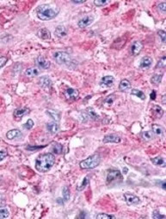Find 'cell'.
I'll return each instance as SVG.
<instances>
[{"instance_id":"cell-31","label":"cell","mask_w":166,"mask_h":219,"mask_svg":"<svg viewBox=\"0 0 166 219\" xmlns=\"http://www.w3.org/2000/svg\"><path fill=\"white\" fill-rule=\"evenodd\" d=\"M87 113H88V116L90 117L91 119L97 120L98 117H99V116L96 113V111L92 108H88L87 109Z\"/></svg>"},{"instance_id":"cell-33","label":"cell","mask_w":166,"mask_h":219,"mask_svg":"<svg viewBox=\"0 0 166 219\" xmlns=\"http://www.w3.org/2000/svg\"><path fill=\"white\" fill-rule=\"evenodd\" d=\"M63 198H64V200L66 202L68 201L70 199V191H69V188L67 186H65L63 188Z\"/></svg>"},{"instance_id":"cell-16","label":"cell","mask_w":166,"mask_h":219,"mask_svg":"<svg viewBox=\"0 0 166 219\" xmlns=\"http://www.w3.org/2000/svg\"><path fill=\"white\" fill-rule=\"evenodd\" d=\"M47 129L48 130V132H50L51 134H56L60 130V126L56 122L48 123L47 124Z\"/></svg>"},{"instance_id":"cell-36","label":"cell","mask_w":166,"mask_h":219,"mask_svg":"<svg viewBox=\"0 0 166 219\" xmlns=\"http://www.w3.org/2000/svg\"><path fill=\"white\" fill-rule=\"evenodd\" d=\"M109 3V1L108 0H95L94 1V4L98 7H102V6H104V5H108Z\"/></svg>"},{"instance_id":"cell-28","label":"cell","mask_w":166,"mask_h":219,"mask_svg":"<svg viewBox=\"0 0 166 219\" xmlns=\"http://www.w3.org/2000/svg\"><path fill=\"white\" fill-rule=\"evenodd\" d=\"M89 183H90V180H89V178L88 177H85L83 181H82V183H81L79 186L77 187V190L78 191H81L85 190L86 188V186L89 185Z\"/></svg>"},{"instance_id":"cell-21","label":"cell","mask_w":166,"mask_h":219,"mask_svg":"<svg viewBox=\"0 0 166 219\" xmlns=\"http://www.w3.org/2000/svg\"><path fill=\"white\" fill-rule=\"evenodd\" d=\"M151 161H152V162L155 165V166H157V167H164L166 166L165 160H164L163 157H160V156L152 158Z\"/></svg>"},{"instance_id":"cell-39","label":"cell","mask_w":166,"mask_h":219,"mask_svg":"<svg viewBox=\"0 0 166 219\" xmlns=\"http://www.w3.org/2000/svg\"><path fill=\"white\" fill-rule=\"evenodd\" d=\"M114 95H112V96H109V97H108L107 98H106V100L104 101V104L103 105H108L109 106H110V105H112V104L114 103Z\"/></svg>"},{"instance_id":"cell-6","label":"cell","mask_w":166,"mask_h":219,"mask_svg":"<svg viewBox=\"0 0 166 219\" xmlns=\"http://www.w3.org/2000/svg\"><path fill=\"white\" fill-rule=\"evenodd\" d=\"M124 199L128 205H136L140 203V199H139V197L131 193H125Z\"/></svg>"},{"instance_id":"cell-45","label":"cell","mask_w":166,"mask_h":219,"mask_svg":"<svg viewBox=\"0 0 166 219\" xmlns=\"http://www.w3.org/2000/svg\"><path fill=\"white\" fill-rule=\"evenodd\" d=\"M71 2H72V3H74V4H83V3H85V0H81V1L72 0Z\"/></svg>"},{"instance_id":"cell-32","label":"cell","mask_w":166,"mask_h":219,"mask_svg":"<svg viewBox=\"0 0 166 219\" xmlns=\"http://www.w3.org/2000/svg\"><path fill=\"white\" fill-rule=\"evenodd\" d=\"M52 150H53V152L55 153V154H60L62 151H63V147H62L61 144H60V143H54L53 146H52Z\"/></svg>"},{"instance_id":"cell-26","label":"cell","mask_w":166,"mask_h":219,"mask_svg":"<svg viewBox=\"0 0 166 219\" xmlns=\"http://www.w3.org/2000/svg\"><path fill=\"white\" fill-rule=\"evenodd\" d=\"M152 110H153V112H154V114L156 116L157 118H161L162 116L164 115V110L162 109L160 106H158V105H154L153 107H152Z\"/></svg>"},{"instance_id":"cell-14","label":"cell","mask_w":166,"mask_h":219,"mask_svg":"<svg viewBox=\"0 0 166 219\" xmlns=\"http://www.w3.org/2000/svg\"><path fill=\"white\" fill-rule=\"evenodd\" d=\"M103 142L104 143H118L121 142V137L114 135V134H111V135H105L104 138L103 140Z\"/></svg>"},{"instance_id":"cell-8","label":"cell","mask_w":166,"mask_h":219,"mask_svg":"<svg viewBox=\"0 0 166 219\" xmlns=\"http://www.w3.org/2000/svg\"><path fill=\"white\" fill-rule=\"evenodd\" d=\"M94 21V17L93 16H86L85 17H83L82 19H80L78 21V27L81 28V29H84V28H86L88 27L89 25L93 23Z\"/></svg>"},{"instance_id":"cell-34","label":"cell","mask_w":166,"mask_h":219,"mask_svg":"<svg viewBox=\"0 0 166 219\" xmlns=\"http://www.w3.org/2000/svg\"><path fill=\"white\" fill-rule=\"evenodd\" d=\"M166 66V57L165 56H163V57L158 61L157 64L156 68H164Z\"/></svg>"},{"instance_id":"cell-24","label":"cell","mask_w":166,"mask_h":219,"mask_svg":"<svg viewBox=\"0 0 166 219\" xmlns=\"http://www.w3.org/2000/svg\"><path fill=\"white\" fill-rule=\"evenodd\" d=\"M152 132L157 136H162L164 135V129L157 124H152Z\"/></svg>"},{"instance_id":"cell-2","label":"cell","mask_w":166,"mask_h":219,"mask_svg":"<svg viewBox=\"0 0 166 219\" xmlns=\"http://www.w3.org/2000/svg\"><path fill=\"white\" fill-rule=\"evenodd\" d=\"M59 13V10L56 8H53L51 5H40L36 9V14L40 20L42 21H48V20L53 19Z\"/></svg>"},{"instance_id":"cell-23","label":"cell","mask_w":166,"mask_h":219,"mask_svg":"<svg viewBox=\"0 0 166 219\" xmlns=\"http://www.w3.org/2000/svg\"><path fill=\"white\" fill-rule=\"evenodd\" d=\"M46 113H47L51 118H52V119L54 120V121H56V122H59V121L60 120V113L56 111V110H48L46 111Z\"/></svg>"},{"instance_id":"cell-9","label":"cell","mask_w":166,"mask_h":219,"mask_svg":"<svg viewBox=\"0 0 166 219\" xmlns=\"http://www.w3.org/2000/svg\"><path fill=\"white\" fill-rule=\"evenodd\" d=\"M65 95L67 97V99L74 100L78 98V97L79 95V91L74 88H68L65 91Z\"/></svg>"},{"instance_id":"cell-15","label":"cell","mask_w":166,"mask_h":219,"mask_svg":"<svg viewBox=\"0 0 166 219\" xmlns=\"http://www.w3.org/2000/svg\"><path fill=\"white\" fill-rule=\"evenodd\" d=\"M37 35L42 40H49L51 37V33L48 29L42 28V29H39V31L37 32Z\"/></svg>"},{"instance_id":"cell-37","label":"cell","mask_w":166,"mask_h":219,"mask_svg":"<svg viewBox=\"0 0 166 219\" xmlns=\"http://www.w3.org/2000/svg\"><path fill=\"white\" fill-rule=\"evenodd\" d=\"M152 217L154 219H163L165 218V216L160 214L158 210H154L153 213H152Z\"/></svg>"},{"instance_id":"cell-46","label":"cell","mask_w":166,"mask_h":219,"mask_svg":"<svg viewBox=\"0 0 166 219\" xmlns=\"http://www.w3.org/2000/svg\"><path fill=\"white\" fill-rule=\"evenodd\" d=\"M165 98H166V96L164 95L163 96V98H162V103H163L164 105L165 104Z\"/></svg>"},{"instance_id":"cell-12","label":"cell","mask_w":166,"mask_h":219,"mask_svg":"<svg viewBox=\"0 0 166 219\" xmlns=\"http://www.w3.org/2000/svg\"><path fill=\"white\" fill-rule=\"evenodd\" d=\"M39 85L42 86V88L49 89V88L52 87V82L48 77L43 76V77H41V78L39 79Z\"/></svg>"},{"instance_id":"cell-19","label":"cell","mask_w":166,"mask_h":219,"mask_svg":"<svg viewBox=\"0 0 166 219\" xmlns=\"http://www.w3.org/2000/svg\"><path fill=\"white\" fill-rule=\"evenodd\" d=\"M54 33H55V35L58 36L59 38H62V37H65L67 35V30L66 29V27H64L62 25H60V26H58L57 28L55 29Z\"/></svg>"},{"instance_id":"cell-4","label":"cell","mask_w":166,"mask_h":219,"mask_svg":"<svg viewBox=\"0 0 166 219\" xmlns=\"http://www.w3.org/2000/svg\"><path fill=\"white\" fill-rule=\"evenodd\" d=\"M53 59L60 65L71 66L73 63V60L71 59V55L68 53L63 52V51H58V52L54 53Z\"/></svg>"},{"instance_id":"cell-7","label":"cell","mask_w":166,"mask_h":219,"mask_svg":"<svg viewBox=\"0 0 166 219\" xmlns=\"http://www.w3.org/2000/svg\"><path fill=\"white\" fill-rule=\"evenodd\" d=\"M35 63H36V65H37L40 68H42V69H45V70H46V69H48V68L50 67V66H51L49 61H48L46 58L43 57L42 55H40V56L36 58Z\"/></svg>"},{"instance_id":"cell-43","label":"cell","mask_w":166,"mask_h":219,"mask_svg":"<svg viewBox=\"0 0 166 219\" xmlns=\"http://www.w3.org/2000/svg\"><path fill=\"white\" fill-rule=\"evenodd\" d=\"M7 62V58L5 57V56H1L0 57V68L3 67L6 64Z\"/></svg>"},{"instance_id":"cell-22","label":"cell","mask_w":166,"mask_h":219,"mask_svg":"<svg viewBox=\"0 0 166 219\" xmlns=\"http://www.w3.org/2000/svg\"><path fill=\"white\" fill-rule=\"evenodd\" d=\"M130 87H131V83L128 80H122L119 85V89L121 91H127L130 89Z\"/></svg>"},{"instance_id":"cell-30","label":"cell","mask_w":166,"mask_h":219,"mask_svg":"<svg viewBox=\"0 0 166 219\" xmlns=\"http://www.w3.org/2000/svg\"><path fill=\"white\" fill-rule=\"evenodd\" d=\"M141 136H142L143 140L145 141H151L152 138H153V132L152 131H144L142 134H141Z\"/></svg>"},{"instance_id":"cell-13","label":"cell","mask_w":166,"mask_h":219,"mask_svg":"<svg viewBox=\"0 0 166 219\" xmlns=\"http://www.w3.org/2000/svg\"><path fill=\"white\" fill-rule=\"evenodd\" d=\"M6 137L9 140H14V139L23 137V134H22V132L20 131L19 129H11V130L7 132Z\"/></svg>"},{"instance_id":"cell-27","label":"cell","mask_w":166,"mask_h":219,"mask_svg":"<svg viewBox=\"0 0 166 219\" xmlns=\"http://www.w3.org/2000/svg\"><path fill=\"white\" fill-rule=\"evenodd\" d=\"M162 79H163V75L162 74H154L153 76L151 78V82L152 84L157 86L161 83Z\"/></svg>"},{"instance_id":"cell-25","label":"cell","mask_w":166,"mask_h":219,"mask_svg":"<svg viewBox=\"0 0 166 219\" xmlns=\"http://www.w3.org/2000/svg\"><path fill=\"white\" fill-rule=\"evenodd\" d=\"M10 216V210L8 207L5 206H1L0 207V219H5L9 217Z\"/></svg>"},{"instance_id":"cell-3","label":"cell","mask_w":166,"mask_h":219,"mask_svg":"<svg viewBox=\"0 0 166 219\" xmlns=\"http://www.w3.org/2000/svg\"><path fill=\"white\" fill-rule=\"evenodd\" d=\"M101 162V157L98 154H95L90 155L85 160L80 162V167L82 169H93L96 167Z\"/></svg>"},{"instance_id":"cell-17","label":"cell","mask_w":166,"mask_h":219,"mask_svg":"<svg viewBox=\"0 0 166 219\" xmlns=\"http://www.w3.org/2000/svg\"><path fill=\"white\" fill-rule=\"evenodd\" d=\"M29 111L30 110H29V108H19V109L15 110L14 117H17V118H21V117H24L25 115L29 114Z\"/></svg>"},{"instance_id":"cell-11","label":"cell","mask_w":166,"mask_h":219,"mask_svg":"<svg viewBox=\"0 0 166 219\" xmlns=\"http://www.w3.org/2000/svg\"><path fill=\"white\" fill-rule=\"evenodd\" d=\"M114 82V79L113 76H104L102 78V80L100 81V86L102 87H109V86H113Z\"/></svg>"},{"instance_id":"cell-38","label":"cell","mask_w":166,"mask_h":219,"mask_svg":"<svg viewBox=\"0 0 166 219\" xmlns=\"http://www.w3.org/2000/svg\"><path fill=\"white\" fill-rule=\"evenodd\" d=\"M157 35H159V37L161 38L162 43H166V33L165 31L164 30H158L157 31Z\"/></svg>"},{"instance_id":"cell-44","label":"cell","mask_w":166,"mask_h":219,"mask_svg":"<svg viewBox=\"0 0 166 219\" xmlns=\"http://www.w3.org/2000/svg\"><path fill=\"white\" fill-rule=\"evenodd\" d=\"M150 97H151V99H152V100L155 99V98H156V91H153L152 93H151Z\"/></svg>"},{"instance_id":"cell-10","label":"cell","mask_w":166,"mask_h":219,"mask_svg":"<svg viewBox=\"0 0 166 219\" xmlns=\"http://www.w3.org/2000/svg\"><path fill=\"white\" fill-rule=\"evenodd\" d=\"M143 49V43L139 41H135L131 46V53L133 55H138Z\"/></svg>"},{"instance_id":"cell-42","label":"cell","mask_w":166,"mask_h":219,"mask_svg":"<svg viewBox=\"0 0 166 219\" xmlns=\"http://www.w3.org/2000/svg\"><path fill=\"white\" fill-rule=\"evenodd\" d=\"M158 9L161 10L163 13H164L165 12V10H166V4L164 2H163V3H160L159 5H158Z\"/></svg>"},{"instance_id":"cell-41","label":"cell","mask_w":166,"mask_h":219,"mask_svg":"<svg viewBox=\"0 0 166 219\" xmlns=\"http://www.w3.org/2000/svg\"><path fill=\"white\" fill-rule=\"evenodd\" d=\"M7 154H8V153H7V151H6L5 149L0 150V161H3V160L7 156Z\"/></svg>"},{"instance_id":"cell-40","label":"cell","mask_w":166,"mask_h":219,"mask_svg":"<svg viewBox=\"0 0 166 219\" xmlns=\"http://www.w3.org/2000/svg\"><path fill=\"white\" fill-rule=\"evenodd\" d=\"M34 126V121L32 119H29L27 121V123L24 124L23 127L25 128L26 129H30L33 128Z\"/></svg>"},{"instance_id":"cell-29","label":"cell","mask_w":166,"mask_h":219,"mask_svg":"<svg viewBox=\"0 0 166 219\" xmlns=\"http://www.w3.org/2000/svg\"><path fill=\"white\" fill-rule=\"evenodd\" d=\"M131 94H132V95L136 96L138 98H139L140 99L142 100L146 99V95H145V93H144L143 91H141L138 90V89H133L132 91H131Z\"/></svg>"},{"instance_id":"cell-47","label":"cell","mask_w":166,"mask_h":219,"mask_svg":"<svg viewBox=\"0 0 166 219\" xmlns=\"http://www.w3.org/2000/svg\"><path fill=\"white\" fill-rule=\"evenodd\" d=\"M162 187H163V189H165V182L162 183Z\"/></svg>"},{"instance_id":"cell-20","label":"cell","mask_w":166,"mask_h":219,"mask_svg":"<svg viewBox=\"0 0 166 219\" xmlns=\"http://www.w3.org/2000/svg\"><path fill=\"white\" fill-rule=\"evenodd\" d=\"M24 73H25V75L27 77L33 78V77L37 76L40 73V71H39L38 68H36V67H29L28 69H26V71H25Z\"/></svg>"},{"instance_id":"cell-48","label":"cell","mask_w":166,"mask_h":219,"mask_svg":"<svg viewBox=\"0 0 166 219\" xmlns=\"http://www.w3.org/2000/svg\"><path fill=\"white\" fill-rule=\"evenodd\" d=\"M127 170H128V169H127V168H126V169H125V168H124V173H127Z\"/></svg>"},{"instance_id":"cell-1","label":"cell","mask_w":166,"mask_h":219,"mask_svg":"<svg viewBox=\"0 0 166 219\" xmlns=\"http://www.w3.org/2000/svg\"><path fill=\"white\" fill-rule=\"evenodd\" d=\"M55 162V157L51 153L41 154L35 161V168L40 173L48 172Z\"/></svg>"},{"instance_id":"cell-18","label":"cell","mask_w":166,"mask_h":219,"mask_svg":"<svg viewBox=\"0 0 166 219\" xmlns=\"http://www.w3.org/2000/svg\"><path fill=\"white\" fill-rule=\"evenodd\" d=\"M152 59L149 56H146L141 59L140 61V67L143 69H147L152 66Z\"/></svg>"},{"instance_id":"cell-5","label":"cell","mask_w":166,"mask_h":219,"mask_svg":"<svg viewBox=\"0 0 166 219\" xmlns=\"http://www.w3.org/2000/svg\"><path fill=\"white\" fill-rule=\"evenodd\" d=\"M122 181V175L119 170H109L107 175V183L112 184Z\"/></svg>"},{"instance_id":"cell-35","label":"cell","mask_w":166,"mask_h":219,"mask_svg":"<svg viewBox=\"0 0 166 219\" xmlns=\"http://www.w3.org/2000/svg\"><path fill=\"white\" fill-rule=\"evenodd\" d=\"M96 219H111V218H114V216H112V215L104 214V213H101V214L96 215Z\"/></svg>"}]
</instances>
